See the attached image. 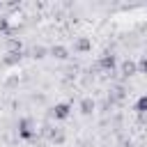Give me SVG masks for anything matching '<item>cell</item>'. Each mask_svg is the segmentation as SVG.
I'll list each match as a JSON object with an SVG mask.
<instances>
[{"label": "cell", "instance_id": "6da1fadb", "mask_svg": "<svg viewBox=\"0 0 147 147\" xmlns=\"http://www.w3.org/2000/svg\"><path fill=\"white\" fill-rule=\"evenodd\" d=\"M69 113H71V103H67V101L53 106V117H55V119H67Z\"/></svg>", "mask_w": 147, "mask_h": 147}, {"label": "cell", "instance_id": "277c9868", "mask_svg": "<svg viewBox=\"0 0 147 147\" xmlns=\"http://www.w3.org/2000/svg\"><path fill=\"white\" fill-rule=\"evenodd\" d=\"M136 71H138V64H136V62H124V64H122V74H124V76H133Z\"/></svg>", "mask_w": 147, "mask_h": 147}, {"label": "cell", "instance_id": "52a82bcc", "mask_svg": "<svg viewBox=\"0 0 147 147\" xmlns=\"http://www.w3.org/2000/svg\"><path fill=\"white\" fill-rule=\"evenodd\" d=\"M74 48H76V51H90V48H92V44H90L87 39H78V41L74 44Z\"/></svg>", "mask_w": 147, "mask_h": 147}, {"label": "cell", "instance_id": "8992f818", "mask_svg": "<svg viewBox=\"0 0 147 147\" xmlns=\"http://www.w3.org/2000/svg\"><path fill=\"white\" fill-rule=\"evenodd\" d=\"M136 110H138V113H147V94H142V96L136 101Z\"/></svg>", "mask_w": 147, "mask_h": 147}, {"label": "cell", "instance_id": "8fae6325", "mask_svg": "<svg viewBox=\"0 0 147 147\" xmlns=\"http://www.w3.org/2000/svg\"><path fill=\"white\" fill-rule=\"evenodd\" d=\"M44 53H46V48H41V46L34 48V55H37V57H44Z\"/></svg>", "mask_w": 147, "mask_h": 147}, {"label": "cell", "instance_id": "30bf717a", "mask_svg": "<svg viewBox=\"0 0 147 147\" xmlns=\"http://www.w3.org/2000/svg\"><path fill=\"white\" fill-rule=\"evenodd\" d=\"M138 71H140V74H147V55L138 62Z\"/></svg>", "mask_w": 147, "mask_h": 147}, {"label": "cell", "instance_id": "ba28073f", "mask_svg": "<svg viewBox=\"0 0 147 147\" xmlns=\"http://www.w3.org/2000/svg\"><path fill=\"white\" fill-rule=\"evenodd\" d=\"M80 108H83V113H85V115H90V113H92V108H94V101H92V99H85V101L80 103Z\"/></svg>", "mask_w": 147, "mask_h": 147}, {"label": "cell", "instance_id": "9c48e42d", "mask_svg": "<svg viewBox=\"0 0 147 147\" xmlns=\"http://www.w3.org/2000/svg\"><path fill=\"white\" fill-rule=\"evenodd\" d=\"M0 32H5V34H9L11 30H9V18L7 16H2L0 18Z\"/></svg>", "mask_w": 147, "mask_h": 147}, {"label": "cell", "instance_id": "7a4b0ae2", "mask_svg": "<svg viewBox=\"0 0 147 147\" xmlns=\"http://www.w3.org/2000/svg\"><path fill=\"white\" fill-rule=\"evenodd\" d=\"M18 136H21V138H25V140L34 136V131H32V122H30L28 117L18 122Z\"/></svg>", "mask_w": 147, "mask_h": 147}, {"label": "cell", "instance_id": "3957f363", "mask_svg": "<svg viewBox=\"0 0 147 147\" xmlns=\"http://www.w3.org/2000/svg\"><path fill=\"white\" fill-rule=\"evenodd\" d=\"M115 64H117V60H115L113 53H106V55H101V60H99V67H101L103 71H113Z\"/></svg>", "mask_w": 147, "mask_h": 147}, {"label": "cell", "instance_id": "5b68a950", "mask_svg": "<svg viewBox=\"0 0 147 147\" xmlns=\"http://www.w3.org/2000/svg\"><path fill=\"white\" fill-rule=\"evenodd\" d=\"M51 53H53V55H55L57 60H64V57L69 55V51H67L64 46H53V48H51Z\"/></svg>", "mask_w": 147, "mask_h": 147}]
</instances>
